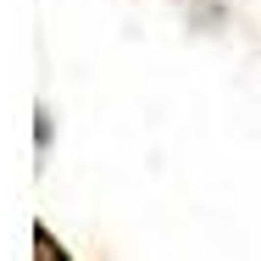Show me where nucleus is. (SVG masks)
<instances>
[{"mask_svg": "<svg viewBox=\"0 0 261 261\" xmlns=\"http://www.w3.org/2000/svg\"><path fill=\"white\" fill-rule=\"evenodd\" d=\"M34 245H39V261H72V256L50 239V228H34Z\"/></svg>", "mask_w": 261, "mask_h": 261, "instance_id": "1", "label": "nucleus"}]
</instances>
